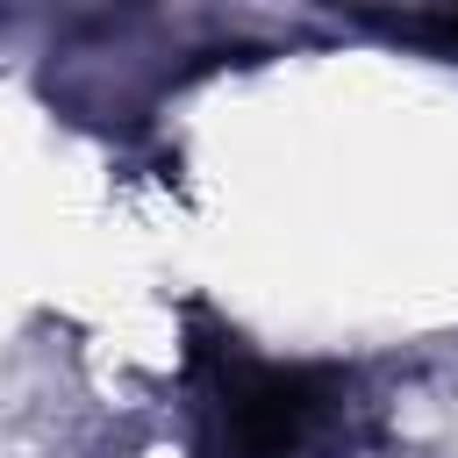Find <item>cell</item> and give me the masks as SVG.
Listing matches in <instances>:
<instances>
[{"label":"cell","mask_w":458,"mask_h":458,"mask_svg":"<svg viewBox=\"0 0 458 458\" xmlns=\"http://www.w3.org/2000/svg\"><path fill=\"white\" fill-rule=\"evenodd\" d=\"M186 379L200 394V422H208L215 458H301L329 429V415L344 408V372L258 358L243 336L215 329L208 315H193Z\"/></svg>","instance_id":"1"},{"label":"cell","mask_w":458,"mask_h":458,"mask_svg":"<svg viewBox=\"0 0 458 458\" xmlns=\"http://www.w3.org/2000/svg\"><path fill=\"white\" fill-rule=\"evenodd\" d=\"M408 36H429L437 50H458V0H429V14L408 21Z\"/></svg>","instance_id":"2"}]
</instances>
